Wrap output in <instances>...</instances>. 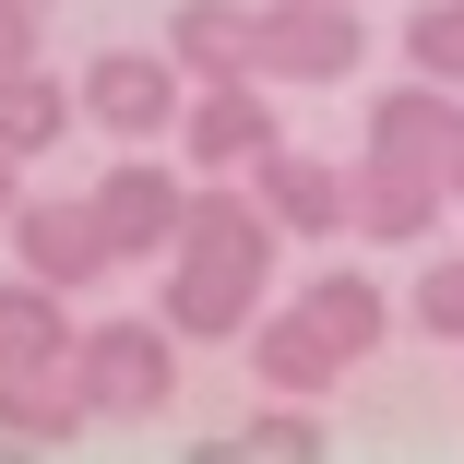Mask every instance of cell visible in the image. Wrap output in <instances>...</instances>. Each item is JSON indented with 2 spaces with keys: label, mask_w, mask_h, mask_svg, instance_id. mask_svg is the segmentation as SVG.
<instances>
[{
  "label": "cell",
  "mask_w": 464,
  "mask_h": 464,
  "mask_svg": "<svg viewBox=\"0 0 464 464\" xmlns=\"http://www.w3.org/2000/svg\"><path fill=\"white\" fill-rule=\"evenodd\" d=\"M262 274H274V262H191V250H167L155 322H167L179 345H250V322H262Z\"/></svg>",
  "instance_id": "obj_3"
},
{
  "label": "cell",
  "mask_w": 464,
  "mask_h": 464,
  "mask_svg": "<svg viewBox=\"0 0 464 464\" xmlns=\"http://www.w3.org/2000/svg\"><path fill=\"white\" fill-rule=\"evenodd\" d=\"M191 96H203V83L179 72V60H155V48H96V60H83V120H96L108 143L179 131V120H191Z\"/></svg>",
  "instance_id": "obj_2"
},
{
  "label": "cell",
  "mask_w": 464,
  "mask_h": 464,
  "mask_svg": "<svg viewBox=\"0 0 464 464\" xmlns=\"http://www.w3.org/2000/svg\"><path fill=\"white\" fill-rule=\"evenodd\" d=\"M417 334L464 345V262H429V274H417Z\"/></svg>",
  "instance_id": "obj_19"
},
{
  "label": "cell",
  "mask_w": 464,
  "mask_h": 464,
  "mask_svg": "<svg viewBox=\"0 0 464 464\" xmlns=\"http://www.w3.org/2000/svg\"><path fill=\"white\" fill-rule=\"evenodd\" d=\"M405 72H429V83H452V96H464V0L405 13Z\"/></svg>",
  "instance_id": "obj_18"
},
{
  "label": "cell",
  "mask_w": 464,
  "mask_h": 464,
  "mask_svg": "<svg viewBox=\"0 0 464 464\" xmlns=\"http://www.w3.org/2000/svg\"><path fill=\"white\" fill-rule=\"evenodd\" d=\"M36 13H48V0H36Z\"/></svg>",
  "instance_id": "obj_23"
},
{
  "label": "cell",
  "mask_w": 464,
  "mask_h": 464,
  "mask_svg": "<svg viewBox=\"0 0 464 464\" xmlns=\"http://www.w3.org/2000/svg\"><path fill=\"white\" fill-rule=\"evenodd\" d=\"M167 60L191 83H262V0H179Z\"/></svg>",
  "instance_id": "obj_10"
},
{
  "label": "cell",
  "mask_w": 464,
  "mask_h": 464,
  "mask_svg": "<svg viewBox=\"0 0 464 464\" xmlns=\"http://www.w3.org/2000/svg\"><path fill=\"white\" fill-rule=\"evenodd\" d=\"M452 191H464V143H452Z\"/></svg>",
  "instance_id": "obj_22"
},
{
  "label": "cell",
  "mask_w": 464,
  "mask_h": 464,
  "mask_svg": "<svg viewBox=\"0 0 464 464\" xmlns=\"http://www.w3.org/2000/svg\"><path fill=\"white\" fill-rule=\"evenodd\" d=\"M72 120H83V83H72V72H36V60H24V72H0V155H24V167H36V155L72 143Z\"/></svg>",
  "instance_id": "obj_14"
},
{
  "label": "cell",
  "mask_w": 464,
  "mask_h": 464,
  "mask_svg": "<svg viewBox=\"0 0 464 464\" xmlns=\"http://www.w3.org/2000/svg\"><path fill=\"white\" fill-rule=\"evenodd\" d=\"M452 203V179L440 167H382V155H357V238L369 250H417Z\"/></svg>",
  "instance_id": "obj_12"
},
{
  "label": "cell",
  "mask_w": 464,
  "mask_h": 464,
  "mask_svg": "<svg viewBox=\"0 0 464 464\" xmlns=\"http://www.w3.org/2000/svg\"><path fill=\"white\" fill-rule=\"evenodd\" d=\"M250 191L274 203V227H286V238H357V167H334V155H310V143L262 155Z\"/></svg>",
  "instance_id": "obj_8"
},
{
  "label": "cell",
  "mask_w": 464,
  "mask_h": 464,
  "mask_svg": "<svg viewBox=\"0 0 464 464\" xmlns=\"http://www.w3.org/2000/svg\"><path fill=\"white\" fill-rule=\"evenodd\" d=\"M36 60V0H0V72Z\"/></svg>",
  "instance_id": "obj_20"
},
{
  "label": "cell",
  "mask_w": 464,
  "mask_h": 464,
  "mask_svg": "<svg viewBox=\"0 0 464 464\" xmlns=\"http://www.w3.org/2000/svg\"><path fill=\"white\" fill-rule=\"evenodd\" d=\"M369 60L357 0H262V83H345Z\"/></svg>",
  "instance_id": "obj_5"
},
{
  "label": "cell",
  "mask_w": 464,
  "mask_h": 464,
  "mask_svg": "<svg viewBox=\"0 0 464 464\" xmlns=\"http://www.w3.org/2000/svg\"><path fill=\"white\" fill-rule=\"evenodd\" d=\"M345 369H357V357H345V345H334V334L298 310V298L250 322V382H262V393H298V405H322V393L345 382Z\"/></svg>",
  "instance_id": "obj_11"
},
{
  "label": "cell",
  "mask_w": 464,
  "mask_h": 464,
  "mask_svg": "<svg viewBox=\"0 0 464 464\" xmlns=\"http://www.w3.org/2000/svg\"><path fill=\"white\" fill-rule=\"evenodd\" d=\"M72 298L36 274H0V369H72Z\"/></svg>",
  "instance_id": "obj_16"
},
{
  "label": "cell",
  "mask_w": 464,
  "mask_h": 464,
  "mask_svg": "<svg viewBox=\"0 0 464 464\" xmlns=\"http://www.w3.org/2000/svg\"><path fill=\"white\" fill-rule=\"evenodd\" d=\"M191 191H203V179H179V167H155L143 143H120V167H96L83 203L108 215L120 262H155V250H179V227H191Z\"/></svg>",
  "instance_id": "obj_4"
},
{
  "label": "cell",
  "mask_w": 464,
  "mask_h": 464,
  "mask_svg": "<svg viewBox=\"0 0 464 464\" xmlns=\"http://www.w3.org/2000/svg\"><path fill=\"white\" fill-rule=\"evenodd\" d=\"M13 262L36 274V286H60V298H83V286H108V274H120V238H108V215L96 203H24L13 215Z\"/></svg>",
  "instance_id": "obj_6"
},
{
  "label": "cell",
  "mask_w": 464,
  "mask_h": 464,
  "mask_svg": "<svg viewBox=\"0 0 464 464\" xmlns=\"http://www.w3.org/2000/svg\"><path fill=\"white\" fill-rule=\"evenodd\" d=\"M238 452H262V464H310V452H322V417H310L298 393H262V417H250V429L203 440V464H238Z\"/></svg>",
  "instance_id": "obj_17"
},
{
  "label": "cell",
  "mask_w": 464,
  "mask_h": 464,
  "mask_svg": "<svg viewBox=\"0 0 464 464\" xmlns=\"http://www.w3.org/2000/svg\"><path fill=\"white\" fill-rule=\"evenodd\" d=\"M452 143H464V96L429 72H405L393 96H369V155L382 167H440L452 179Z\"/></svg>",
  "instance_id": "obj_9"
},
{
  "label": "cell",
  "mask_w": 464,
  "mask_h": 464,
  "mask_svg": "<svg viewBox=\"0 0 464 464\" xmlns=\"http://www.w3.org/2000/svg\"><path fill=\"white\" fill-rule=\"evenodd\" d=\"M298 310H310L345 357H382V334H393V298H382V274H369V262H322L310 286H298Z\"/></svg>",
  "instance_id": "obj_15"
},
{
  "label": "cell",
  "mask_w": 464,
  "mask_h": 464,
  "mask_svg": "<svg viewBox=\"0 0 464 464\" xmlns=\"http://www.w3.org/2000/svg\"><path fill=\"white\" fill-rule=\"evenodd\" d=\"M13 167H24V155H0V227L24 215V179H13Z\"/></svg>",
  "instance_id": "obj_21"
},
{
  "label": "cell",
  "mask_w": 464,
  "mask_h": 464,
  "mask_svg": "<svg viewBox=\"0 0 464 464\" xmlns=\"http://www.w3.org/2000/svg\"><path fill=\"white\" fill-rule=\"evenodd\" d=\"M83 429V393H72V369H0V452H72Z\"/></svg>",
  "instance_id": "obj_13"
},
{
  "label": "cell",
  "mask_w": 464,
  "mask_h": 464,
  "mask_svg": "<svg viewBox=\"0 0 464 464\" xmlns=\"http://www.w3.org/2000/svg\"><path fill=\"white\" fill-rule=\"evenodd\" d=\"M262 155H286L274 96H262V83H203L191 120H179V167H203V179H250Z\"/></svg>",
  "instance_id": "obj_7"
},
{
  "label": "cell",
  "mask_w": 464,
  "mask_h": 464,
  "mask_svg": "<svg viewBox=\"0 0 464 464\" xmlns=\"http://www.w3.org/2000/svg\"><path fill=\"white\" fill-rule=\"evenodd\" d=\"M72 393H83V417H108V429L167 417V405H179V334H167V322H83Z\"/></svg>",
  "instance_id": "obj_1"
}]
</instances>
